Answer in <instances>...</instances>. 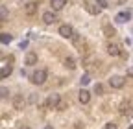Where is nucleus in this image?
Segmentation results:
<instances>
[{
    "instance_id": "f257e3e1",
    "label": "nucleus",
    "mask_w": 133,
    "mask_h": 129,
    "mask_svg": "<svg viewBox=\"0 0 133 129\" xmlns=\"http://www.w3.org/2000/svg\"><path fill=\"white\" fill-rule=\"evenodd\" d=\"M46 81V70L44 68H39L31 74V83H35V85H43Z\"/></svg>"
},
{
    "instance_id": "f03ea898",
    "label": "nucleus",
    "mask_w": 133,
    "mask_h": 129,
    "mask_svg": "<svg viewBox=\"0 0 133 129\" xmlns=\"http://www.w3.org/2000/svg\"><path fill=\"white\" fill-rule=\"evenodd\" d=\"M59 103H61V96L59 94H50L48 96V100H46V107H50V109H57L59 107Z\"/></svg>"
},
{
    "instance_id": "7ed1b4c3",
    "label": "nucleus",
    "mask_w": 133,
    "mask_h": 129,
    "mask_svg": "<svg viewBox=\"0 0 133 129\" xmlns=\"http://www.w3.org/2000/svg\"><path fill=\"white\" fill-rule=\"evenodd\" d=\"M109 85H111L113 89H122V87L126 85V79H124L122 76H111V77H109Z\"/></svg>"
},
{
    "instance_id": "20e7f679",
    "label": "nucleus",
    "mask_w": 133,
    "mask_h": 129,
    "mask_svg": "<svg viewBox=\"0 0 133 129\" xmlns=\"http://www.w3.org/2000/svg\"><path fill=\"white\" fill-rule=\"evenodd\" d=\"M59 35L65 37V39H72L76 33H74V30H72L69 24H63V26H59Z\"/></svg>"
},
{
    "instance_id": "39448f33",
    "label": "nucleus",
    "mask_w": 133,
    "mask_h": 129,
    "mask_svg": "<svg viewBox=\"0 0 133 129\" xmlns=\"http://www.w3.org/2000/svg\"><path fill=\"white\" fill-rule=\"evenodd\" d=\"M24 105H26V100H24L22 94L13 96V107H15V109H24Z\"/></svg>"
},
{
    "instance_id": "423d86ee",
    "label": "nucleus",
    "mask_w": 133,
    "mask_h": 129,
    "mask_svg": "<svg viewBox=\"0 0 133 129\" xmlns=\"http://www.w3.org/2000/svg\"><path fill=\"white\" fill-rule=\"evenodd\" d=\"M37 2H28L26 6H24V13L28 15V17H31V15H35L37 13Z\"/></svg>"
},
{
    "instance_id": "0eeeda50",
    "label": "nucleus",
    "mask_w": 133,
    "mask_h": 129,
    "mask_svg": "<svg viewBox=\"0 0 133 129\" xmlns=\"http://www.w3.org/2000/svg\"><path fill=\"white\" fill-rule=\"evenodd\" d=\"M78 100H79V103H89V100H91V92L89 90H85V89H81L79 90V94H78Z\"/></svg>"
},
{
    "instance_id": "6e6552de",
    "label": "nucleus",
    "mask_w": 133,
    "mask_h": 129,
    "mask_svg": "<svg viewBox=\"0 0 133 129\" xmlns=\"http://www.w3.org/2000/svg\"><path fill=\"white\" fill-rule=\"evenodd\" d=\"M107 54L113 55V57L120 55V46H118V44H115V42H109V44H107Z\"/></svg>"
},
{
    "instance_id": "1a4fd4ad",
    "label": "nucleus",
    "mask_w": 133,
    "mask_h": 129,
    "mask_svg": "<svg viewBox=\"0 0 133 129\" xmlns=\"http://www.w3.org/2000/svg\"><path fill=\"white\" fill-rule=\"evenodd\" d=\"M43 20H44V24H54L57 19H56V13L54 11H46V13H43Z\"/></svg>"
},
{
    "instance_id": "9d476101",
    "label": "nucleus",
    "mask_w": 133,
    "mask_h": 129,
    "mask_svg": "<svg viewBox=\"0 0 133 129\" xmlns=\"http://www.w3.org/2000/svg\"><path fill=\"white\" fill-rule=\"evenodd\" d=\"M11 72H13L11 64H2V70H0V77L6 79V77H9V76H11Z\"/></svg>"
},
{
    "instance_id": "9b49d317",
    "label": "nucleus",
    "mask_w": 133,
    "mask_h": 129,
    "mask_svg": "<svg viewBox=\"0 0 133 129\" xmlns=\"http://www.w3.org/2000/svg\"><path fill=\"white\" fill-rule=\"evenodd\" d=\"M50 6H52L54 11H61V9L66 6V2H65V0H52V2H50Z\"/></svg>"
},
{
    "instance_id": "f8f14e48",
    "label": "nucleus",
    "mask_w": 133,
    "mask_h": 129,
    "mask_svg": "<svg viewBox=\"0 0 133 129\" xmlns=\"http://www.w3.org/2000/svg\"><path fill=\"white\" fill-rule=\"evenodd\" d=\"M83 8H85V9H87V11H89L91 15H98V9H100V8H96V6H94L92 2H87V0L83 2Z\"/></svg>"
},
{
    "instance_id": "ddd939ff",
    "label": "nucleus",
    "mask_w": 133,
    "mask_h": 129,
    "mask_svg": "<svg viewBox=\"0 0 133 129\" xmlns=\"http://www.w3.org/2000/svg\"><path fill=\"white\" fill-rule=\"evenodd\" d=\"M28 67H31V64H35L37 63V55H35V52H28L26 54V61H24Z\"/></svg>"
},
{
    "instance_id": "4468645a",
    "label": "nucleus",
    "mask_w": 133,
    "mask_h": 129,
    "mask_svg": "<svg viewBox=\"0 0 133 129\" xmlns=\"http://www.w3.org/2000/svg\"><path fill=\"white\" fill-rule=\"evenodd\" d=\"M129 17H131V15H129V11H122V13H118V15H116V17H115V20L122 24V22L129 20Z\"/></svg>"
},
{
    "instance_id": "2eb2a0df",
    "label": "nucleus",
    "mask_w": 133,
    "mask_h": 129,
    "mask_svg": "<svg viewBox=\"0 0 133 129\" xmlns=\"http://www.w3.org/2000/svg\"><path fill=\"white\" fill-rule=\"evenodd\" d=\"M65 67L69 70H74L76 68V59L74 57H65Z\"/></svg>"
},
{
    "instance_id": "dca6fc26",
    "label": "nucleus",
    "mask_w": 133,
    "mask_h": 129,
    "mask_svg": "<svg viewBox=\"0 0 133 129\" xmlns=\"http://www.w3.org/2000/svg\"><path fill=\"white\" fill-rule=\"evenodd\" d=\"M0 41H2V44H9V42L13 41V37H11L9 33H6V31H4V33H2V37H0Z\"/></svg>"
},
{
    "instance_id": "f3484780",
    "label": "nucleus",
    "mask_w": 133,
    "mask_h": 129,
    "mask_svg": "<svg viewBox=\"0 0 133 129\" xmlns=\"http://www.w3.org/2000/svg\"><path fill=\"white\" fill-rule=\"evenodd\" d=\"M0 20H2V22H6V20H8V9H6V6L0 8Z\"/></svg>"
},
{
    "instance_id": "a211bd4d",
    "label": "nucleus",
    "mask_w": 133,
    "mask_h": 129,
    "mask_svg": "<svg viewBox=\"0 0 133 129\" xmlns=\"http://www.w3.org/2000/svg\"><path fill=\"white\" fill-rule=\"evenodd\" d=\"M104 33H105L107 37H113V35H115V30H113L111 26H104Z\"/></svg>"
},
{
    "instance_id": "6ab92c4d",
    "label": "nucleus",
    "mask_w": 133,
    "mask_h": 129,
    "mask_svg": "<svg viewBox=\"0 0 133 129\" xmlns=\"http://www.w3.org/2000/svg\"><path fill=\"white\" fill-rule=\"evenodd\" d=\"M89 81H91V77L85 74V76H81V79H79V83H81V87L83 85H89Z\"/></svg>"
},
{
    "instance_id": "aec40b11",
    "label": "nucleus",
    "mask_w": 133,
    "mask_h": 129,
    "mask_svg": "<svg viewBox=\"0 0 133 129\" xmlns=\"http://www.w3.org/2000/svg\"><path fill=\"white\" fill-rule=\"evenodd\" d=\"M96 6H98V8H104V9H105V8H109L107 0H96Z\"/></svg>"
},
{
    "instance_id": "412c9836",
    "label": "nucleus",
    "mask_w": 133,
    "mask_h": 129,
    "mask_svg": "<svg viewBox=\"0 0 133 129\" xmlns=\"http://www.w3.org/2000/svg\"><path fill=\"white\" fill-rule=\"evenodd\" d=\"M94 92H96V94H104V85L96 83V85H94Z\"/></svg>"
},
{
    "instance_id": "4be33fe9",
    "label": "nucleus",
    "mask_w": 133,
    "mask_h": 129,
    "mask_svg": "<svg viewBox=\"0 0 133 129\" xmlns=\"http://www.w3.org/2000/svg\"><path fill=\"white\" fill-rule=\"evenodd\" d=\"M0 92H2V98H8V94H9V90H8L6 87H2V90H0Z\"/></svg>"
},
{
    "instance_id": "5701e85b",
    "label": "nucleus",
    "mask_w": 133,
    "mask_h": 129,
    "mask_svg": "<svg viewBox=\"0 0 133 129\" xmlns=\"http://www.w3.org/2000/svg\"><path fill=\"white\" fill-rule=\"evenodd\" d=\"M105 129H116V125L113 122H109V124H105Z\"/></svg>"
},
{
    "instance_id": "b1692460",
    "label": "nucleus",
    "mask_w": 133,
    "mask_h": 129,
    "mask_svg": "<svg viewBox=\"0 0 133 129\" xmlns=\"http://www.w3.org/2000/svg\"><path fill=\"white\" fill-rule=\"evenodd\" d=\"M128 76H129V77H133V68H129V70H128Z\"/></svg>"
},
{
    "instance_id": "393cba45",
    "label": "nucleus",
    "mask_w": 133,
    "mask_h": 129,
    "mask_svg": "<svg viewBox=\"0 0 133 129\" xmlns=\"http://www.w3.org/2000/svg\"><path fill=\"white\" fill-rule=\"evenodd\" d=\"M19 129H31V127H28V125H21Z\"/></svg>"
},
{
    "instance_id": "a878e982",
    "label": "nucleus",
    "mask_w": 133,
    "mask_h": 129,
    "mask_svg": "<svg viewBox=\"0 0 133 129\" xmlns=\"http://www.w3.org/2000/svg\"><path fill=\"white\" fill-rule=\"evenodd\" d=\"M116 2H118V4H124V2H126V0H116Z\"/></svg>"
},
{
    "instance_id": "bb28decb",
    "label": "nucleus",
    "mask_w": 133,
    "mask_h": 129,
    "mask_svg": "<svg viewBox=\"0 0 133 129\" xmlns=\"http://www.w3.org/2000/svg\"><path fill=\"white\" fill-rule=\"evenodd\" d=\"M44 129H54V127H52V125H46V127H44Z\"/></svg>"
}]
</instances>
